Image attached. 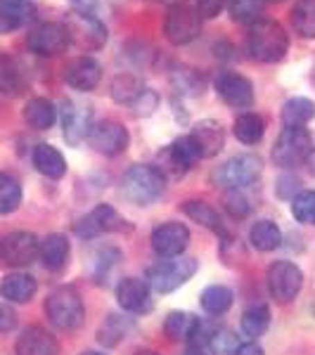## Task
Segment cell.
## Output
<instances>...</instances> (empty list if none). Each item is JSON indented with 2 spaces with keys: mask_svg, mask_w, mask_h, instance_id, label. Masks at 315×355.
I'll list each match as a JSON object with an SVG mask.
<instances>
[{
  "mask_svg": "<svg viewBox=\"0 0 315 355\" xmlns=\"http://www.w3.org/2000/svg\"><path fill=\"white\" fill-rule=\"evenodd\" d=\"M247 50L256 62H280L289 50V38L284 33L282 24H278L275 19H256L254 24H249L247 33Z\"/></svg>",
  "mask_w": 315,
  "mask_h": 355,
  "instance_id": "obj_1",
  "label": "cell"
},
{
  "mask_svg": "<svg viewBox=\"0 0 315 355\" xmlns=\"http://www.w3.org/2000/svg\"><path fill=\"white\" fill-rule=\"evenodd\" d=\"M166 190V175L162 168L150 164H135L121 178V192L130 204L150 206Z\"/></svg>",
  "mask_w": 315,
  "mask_h": 355,
  "instance_id": "obj_2",
  "label": "cell"
},
{
  "mask_svg": "<svg viewBox=\"0 0 315 355\" xmlns=\"http://www.w3.org/2000/svg\"><path fill=\"white\" fill-rule=\"evenodd\" d=\"M45 315L50 324H55L62 331H74L83 324L85 306L83 299L74 287H57L53 294L45 299Z\"/></svg>",
  "mask_w": 315,
  "mask_h": 355,
  "instance_id": "obj_3",
  "label": "cell"
},
{
  "mask_svg": "<svg viewBox=\"0 0 315 355\" xmlns=\"http://www.w3.org/2000/svg\"><path fill=\"white\" fill-rule=\"evenodd\" d=\"M197 272V261L185 259V256H176V259H162L152 263L145 272V282L150 289L159 291V294H171L185 282H190L192 275Z\"/></svg>",
  "mask_w": 315,
  "mask_h": 355,
  "instance_id": "obj_4",
  "label": "cell"
},
{
  "mask_svg": "<svg viewBox=\"0 0 315 355\" xmlns=\"http://www.w3.org/2000/svg\"><path fill=\"white\" fill-rule=\"evenodd\" d=\"M263 164L256 154H237L214 171V185L225 192H239L251 187L261 178Z\"/></svg>",
  "mask_w": 315,
  "mask_h": 355,
  "instance_id": "obj_5",
  "label": "cell"
},
{
  "mask_svg": "<svg viewBox=\"0 0 315 355\" xmlns=\"http://www.w3.org/2000/svg\"><path fill=\"white\" fill-rule=\"evenodd\" d=\"M313 154V137L303 125H284L273 147V159L282 168L301 166Z\"/></svg>",
  "mask_w": 315,
  "mask_h": 355,
  "instance_id": "obj_6",
  "label": "cell"
},
{
  "mask_svg": "<svg viewBox=\"0 0 315 355\" xmlns=\"http://www.w3.org/2000/svg\"><path fill=\"white\" fill-rule=\"evenodd\" d=\"M202 33V15L187 3L171 5L164 19V36L173 45H187Z\"/></svg>",
  "mask_w": 315,
  "mask_h": 355,
  "instance_id": "obj_7",
  "label": "cell"
},
{
  "mask_svg": "<svg viewBox=\"0 0 315 355\" xmlns=\"http://www.w3.org/2000/svg\"><path fill=\"white\" fill-rule=\"evenodd\" d=\"M65 26L69 31V45L74 43L76 48L85 50V53L100 50L107 43V26L95 15L71 12L65 21Z\"/></svg>",
  "mask_w": 315,
  "mask_h": 355,
  "instance_id": "obj_8",
  "label": "cell"
},
{
  "mask_svg": "<svg viewBox=\"0 0 315 355\" xmlns=\"http://www.w3.org/2000/svg\"><path fill=\"white\" fill-rule=\"evenodd\" d=\"M268 291L278 303H289L303 287V272L291 261H275L266 272Z\"/></svg>",
  "mask_w": 315,
  "mask_h": 355,
  "instance_id": "obj_9",
  "label": "cell"
},
{
  "mask_svg": "<svg viewBox=\"0 0 315 355\" xmlns=\"http://www.w3.org/2000/svg\"><path fill=\"white\" fill-rule=\"evenodd\" d=\"M38 254H41V239L33 232L17 230L0 239V261L5 266H12V268L31 266L38 259Z\"/></svg>",
  "mask_w": 315,
  "mask_h": 355,
  "instance_id": "obj_10",
  "label": "cell"
},
{
  "mask_svg": "<svg viewBox=\"0 0 315 355\" xmlns=\"http://www.w3.org/2000/svg\"><path fill=\"white\" fill-rule=\"evenodd\" d=\"M74 230H76L78 237L93 239V237H100V234H107V232L130 230V225L117 214V209H114V206L100 204V206H95L88 216H83V218L76 223V227H74Z\"/></svg>",
  "mask_w": 315,
  "mask_h": 355,
  "instance_id": "obj_11",
  "label": "cell"
},
{
  "mask_svg": "<svg viewBox=\"0 0 315 355\" xmlns=\"http://www.w3.org/2000/svg\"><path fill=\"white\" fill-rule=\"evenodd\" d=\"M26 45L31 53L41 57H55L69 48V31L60 21H43L31 28V33L26 36Z\"/></svg>",
  "mask_w": 315,
  "mask_h": 355,
  "instance_id": "obj_12",
  "label": "cell"
},
{
  "mask_svg": "<svg viewBox=\"0 0 315 355\" xmlns=\"http://www.w3.org/2000/svg\"><path fill=\"white\" fill-rule=\"evenodd\" d=\"M216 93L223 102H228L230 107H237V110H247V107L254 105V85L247 76L235 71H221L216 76Z\"/></svg>",
  "mask_w": 315,
  "mask_h": 355,
  "instance_id": "obj_13",
  "label": "cell"
},
{
  "mask_svg": "<svg viewBox=\"0 0 315 355\" xmlns=\"http://www.w3.org/2000/svg\"><path fill=\"white\" fill-rule=\"evenodd\" d=\"M190 244V230L182 223L169 220L152 232V249L159 259H176Z\"/></svg>",
  "mask_w": 315,
  "mask_h": 355,
  "instance_id": "obj_14",
  "label": "cell"
},
{
  "mask_svg": "<svg viewBox=\"0 0 315 355\" xmlns=\"http://www.w3.org/2000/svg\"><path fill=\"white\" fill-rule=\"evenodd\" d=\"M88 142L95 152L105 154V157H117L128 147V130L119 121H100L90 130Z\"/></svg>",
  "mask_w": 315,
  "mask_h": 355,
  "instance_id": "obj_15",
  "label": "cell"
},
{
  "mask_svg": "<svg viewBox=\"0 0 315 355\" xmlns=\"http://www.w3.org/2000/svg\"><path fill=\"white\" fill-rule=\"evenodd\" d=\"M62 110V128H65V140L69 145H81L88 140L90 130H93V110L85 105H76V102H65Z\"/></svg>",
  "mask_w": 315,
  "mask_h": 355,
  "instance_id": "obj_16",
  "label": "cell"
},
{
  "mask_svg": "<svg viewBox=\"0 0 315 355\" xmlns=\"http://www.w3.org/2000/svg\"><path fill=\"white\" fill-rule=\"evenodd\" d=\"M65 81L71 85L74 90H81V93L95 90L102 81L100 62L93 60V57H88V55L76 57V60H71L65 67Z\"/></svg>",
  "mask_w": 315,
  "mask_h": 355,
  "instance_id": "obj_17",
  "label": "cell"
},
{
  "mask_svg": "<svg viewBox=\"0 0 315 355\" xmlns=\"http://www.w3.org/2000/svg\"><path fill=\"white\" fill-rule=\"evenodd\" d=\"M117 301L126 313H147L152 311V294H150V284L145 279L137 277H126L119 282L117 287Z\"/></svg>",
  "mask_w": 315,
  "mask_h": 355,
  "instance_id": "obj_18",
  "label": "cell"
},
{
  "mask_svg": "<svg viewBox=\"0 0 315 355\" xmlns=\"http://www.w3.org/2000/svg\"><path fill=\"white\" fill-rule=\"evenodd\" d=\"M190 137H192L194 147H197V152L202 159L216 157V154L223 150V145H225V130H223V125L219 121H214V119L199 121L192 128Z\"/></svg>",
  "mask_w": 315,
  "mask_h": 355,
  "instance_id": "obj_19",
  "label": "cell"
},
{
  "mask_svg": "<svg viewBox=\"0 0 315 355\" xmlns=\"http://www.w3.org/2000/svg\"><path fill=\"white\" fill-rule=\"evenodd\" d=\"M17 355H60V343L48 329L26 327L15 343Z\"/></svg>",
  "mask_w": 315,
  "mask_h": 355,
  "instance_id": "obj_20",
  "label": "cell"
},
{
  "mask_svg": "<svg viewBox=\"0 0 315 355\" xmlns=\"http://www.w3.org/2000/svg\"><path fill=\"white\" fill-rule=\"evenodd\" d=\"M36 19V8L31 0H0V33L15 31Z\"/></svg>",
  "mask_w": 315,
  "mask_h": 355,
  "instance_id": "obj_21",
  "label": "cell"
},
{
  "mask_svg": "<svg viewBox=\"0 0 315 355\" xmlns=\"http://www.w3.org/2000/svg\"><path fill=\"white\" fill-rule=\"evenodd\" d=\"M36 289H38L36 279L26 272H10L0 282V294L10 303H28L36 296Z\"/></svg>",
  "mask_w": 315,
  "mask_h": 355,
  "instance_id": "obj_22",
  "label": "cell"
},
{
  "mask_svg": "<svg viewBox=\"0 0 315 355\" xmlns=\"http://www.w3.org/2000/svg\"><path fill=\"white\" fill-rule=\"evenodd\" d=\"M26 90L24 69L12 55L0 53V93L8 97H19Z\"/></svg>",
  "mask_w": 315,
  "mask_h": 355,
  "instance_id": "obj_23",
  "label": "cell"
},
{
  "mask_svg": "<svg viewBox=\"0 0 315 355\" xmlns=\"http://www.w3.org/2000/svg\"><path fill=\"white\" fill-rule=\"evenodd\" d=\"M182 211H185L194 223H199V225H204L206 230L219 234L221 239H225V242L230 239V234H228L225 225H223V220H221V214L211 204L199 202V199H190V202L182 204Z\"/></svg>",
  "mask_w": 315,
  "mask_h": 355,
  "instance_id": "obj_24",
  "label": "cell"
},
{
  "mask_svg": "<svg viewBox=\"0 0 315 355\" xmlns=\"http://www.w3.org/2000/svg\"><path fill=\"white\" fill-rule=\"evenodd\" d=\"M69 251H71L69 239L65 237V234L53 232L41 242V254L38 256H41L43 266L48 268L50 272H60L69 261Z\"/></svg>",
  "mask_w": 315,
  "mask_h": 355,
  "instance_id": "obj_25",
  "label": "cell"
},
{
  "mask_svg": "<svg viewBox=\"0 0 315 355\" xmlns=\"http://www.w3.org/2000/svg\"><path fill=\"white\" fill-rule=\"evenodd\" d=\"M33 166H36L38 173H43L50 180H60L67 173V162L62 157V152L57 147L48 145V142L36 145V150H33Z\"/></svg>",
  "mask_w": 315,
  "mask_h": 355,
  "instance_id": "obj_26",
  "label": "cell"
},
{
  "mask_svg": "<svg viewBox=\"0 0 315 355\" xmlns=\"http://www.w3.org/2000/svg\"><path fill=\"white\" fill-rule=\"evenodd\" d=\"M199 159L202 157H199V152H197V147H194L190 135H182L178 140H173L169 145V150H166V162H169V166L176 171V173H187Z\"/></svg>",
  "mask_w": 315,
  "mask_h": 355,
  "instance_id": "obj_27",
  "label": "cell"
},
{
  "mask_svg": "<svg viewBox=\"0 0 315 355\" xmlns=\"http://www.w3.org/2000/svg\"><path fill=\"white\" fill-rule=\"evenodd\" d=\"M57 119V110L45 97H31L24 107V123L33 130H48L53 128Z\"/></svg>",
  "mask_w": 315,
  "mask_h": 355,
  "instance_id": "obj_28",
  "label": "cell"
},
{
  "mask_svg": "<svg viewBox=\"0 0 315 355\" xmlns=\"http://www.w3.org/2000/svg\"><path fill=\"white\" fill-rule=\"evenodd\" d=\"M197 327H199V318H194L192 313L173 311L166 315L164 320V331L171 341H192Z\"/></svg>",
  "mask_w": 315,
  "mask_h": 355,
  "instance_id": "obj_29",
  "label": "cell"
},
{
  "mask_svg": "<svg viewBox=\"0 0 315 355\" xmlns=\"http://www.w3.org/2000/svg\"><path fill=\"white\" fill-rule=\"evenodd\" d=\"M130 329H133V322H130V320L112 313V315H107L105 322H102L100 329H97V341L107 348H114L130 334Z\"/></svg>",
  "mask_w": 315,
  "mask_h": 355,
  "instance_id": "obj_30",
  "label": "cell"
},
{
  "mask_svg": "<svg viewBox=\"0 0 315 355\" xmlns=\"http://www.w3.org/2000/svg\"><path fill=\"white\" fill-rule=\"evenodd\" d=\"M232 130L239 142H244V145H256V142H261L263 133H266V121H263L259 114L247 112V114H239V116L235 119Z\"/></svg>",
  "mask_w": 315,
  "mask_h": 355,
  "instance_id": "obj_31",
  "label": "cell"
},
{
  "mask_svg": "<svg viewBox=\"0 0 315 355\" xmlns=\"http://www.w3.org/2000/svg\"><path fill=\"white\" fill-rule=\"evenodd\" d=\"M249 242L259 251H275L282 244V232H280V227L273 220H259L251 225Z\"/></svg>",
  "mask_w": 315,
  "mask_h": 355,
  "instance_id": "obj_32",
  "label": "cell"
},
{
  "mask_svg": "<svg viewBox=\"0 0 315 355\" xmlns=\"http://www.w3.org/2000/svg\"><path fill=\"white\" fill-rule=\"evenodd\" d=\"M142 93H145V83L137 76H133V73H119L112 81V97L119 105L130 107Z\"/></svg>",
  "mask_w": 315,
  "mask_h": 355,
  "instance_id": "obj_33",
  "label": "cell"
},
{
  "mask_svg": "<svg viewBox=\"0 0 315 355\" xmlns=\"http://www.w3.org/2000/svg\"><path fill=\"white\" fill-rule=\"evenodd\" d=\"M232 291L225 287V284H211V287H206L202 291V296H199V303H202V308L209 315H223L230 311L232 306Z\"/></svg>",
  "mask_w": 315,
  "mask_h": 355,
  "instance_id": "obj_34",
  "label": "cell"
},
{
  "mask_svg": "<svg viewBox=\"0 0 315 355\" xmlns=\"http://www.w3.org/2000/svg\"><path fill=\"white\" fill-rule=\"evenodd\" d=\"M315 119V102L308 97H291L282 107V123L284 125H306Z\"/></svg>",
  "mask_w": 315,
  "mask_h": 355,
  "instance_id": "obj_35",
  "label": "cell"
},
{
  "mask_svg": "<svg viewBox=\"0 0 315 355\" xmlns=\"http://www.w3.org/2000/svg\"><path fill=\"white\" fill-rule=\"evenodd\" d=\"M268 327H271V308H268L266 303H254V306H249L247 311H244L242 331L247 336H251V339L263 336Z\"/></svg>",
  "mask_w": 315,
  "mask_h": 355,
  "instance_id": "obj_36",
  "label": "cell"
},
{
  "mask_svg": "<svg viewBox=\"0 0 315 355\" xmlns=\"http://www.w3.org/2000/svg\"><path fill=\"white\" fill-rule=\"evenodd\" d=\"M291 24L301 38H315V0H299L294 5Z\"/></svg>",
  "mask_w": 315,
  "mask_h": 355,
  "instance_id": "obj_37",
  "label": "cell"
},
{
  "mask_svg": "<svg viewBox=\"0 0 315 355\" xmlns=\"http://www.w3.org/2000/svg\"><path fill=\"white\" fill-rule=\"evenodd\" d=\"M171 85L182 95L204 93V78L199 76V71H194L190 67H173V71H171Z\"/></svg>",
  "mask_w": 315,
  "mask_h": 355,
  "instance_id": "obj_38",
  "label": "cell"
},
{
  "mask_svg": "<svg viewBox=\"0 0 315 355\" xmlns=\"http://www.w3.org/2000/svg\"><path fill=\"white\" fill-rule=\"evenodd\" d=\"M22 204V185L15 175L0 173V216H8L19 209Z\"/></svg>",
  "mask_w": 315,
  "mask_h": 355,
  "instance_id": "obj_39",
  "label": "cell"
},
{
  "mask_svg": "<svg viewBox=\"0 0 315 355\" xmlns=\"http://www.w3.org/2000/svg\"><path fill=\"white\" fill-rule=\"evenodd\" d=\"M228 10L239 24H254L256 19H261L263 0H228Z\"/></svg>",
  "mask_w": 315,
  "mask_h": 355,
  "instance_id": "obj_40",
  "label": "cell"
},
{
  "mask_svg": "<svg viewBox=\"0 0 315 355\" xmlns=\"http://www.w3.org/2000/svg\"><path fill=\"white\" fill-rule=\"evenodd\" d=\"M291 216L303 225H315V190H303L291 199Z\"/></svg>",
  "mask_w": 315,
  "mask_h": 355,
  "instance_id": "obj_41",
  "label": "cell"
},
{
  "mask_svg": "<svg viewBox=\"0 0 315 355\" xmlns=\"http://www.w3.org/2000/svg\"><path fill=\"white\" fill-rule=\"evenodd\" d=\"M119 261H121V251L114 249V246H107V249H100L97 251V256L93 259V277L97 282H102V279L110 275V270L114 266H119Z\"/></svg>",
  "mask_w": 315,
  "mask_h": 355,
  "instance_id": "obj_42",
  "label": "cell"
},
{
  "mask_svg": "<svg viewBox=\"0 0 315 355\" xmlns=\"http://www.w3.org/2000/svg\"><path fill=\"white\" fill-rule=\"evenodd\" d=\"M209 351L214 355H235V351L239 348V339L235 336V331L230 329H216L209 339Z\"/></svg>",
  "mask_w": 315,
  "mask_h": 355,
  "instance_id": "obj_43",
  "label": "cell"
},
{
  "mask_svg": "<svg viewBox=\"0 0 315 355\" xmlns=\"http://www.w3.org/2000/svg\"><path fill=\"white\" fill-rule=\"evenodd\" d=\"M225 211L232 218H247L251 214V204L242 192H228L225 194Z\"/></svg>",
  "mask_w": 315,
  "mask_h": 355,
  "instance_id": "obj_44",
  "label": "cell"
},
{
  "mask_svg": "<svg viewBox=\"0 0 315 355\" xmlns=\"http://www.w3.org/2000/svg\"><path fill=\"white\" fill-rule=\"evenodd\" d=\"M157 105H159V95L154 93V90L145 88V93L130 105V112H133L135 116H150V114L157 110Z\"/></svg>",
  "mask_w": 315,
  "mask_h": 355,
  "instance_id": "obj_45",
  "label": "cell"
},
{
  "mask_svg": "<svg viewBox=\"0 0 315 355\" xmlns=\"http://www.w3.org/2000/svg\"><path fill=\"white\" fill-rule=\"evenodd\" d=\"M225 0H197V12L202 15V19H214L221 15Z\"/></svg>",
  "mask_w": 315,
  "mask_h": 355,
  "instance_id": "obj_46",
  "label": "cell"
},
{
  "mask_svg": "<svg viewBox=\"0 0 315 355\" xmlns=\"http://www.w3.org/2000/svg\"><path fill=\"white\" fill-rule=\"evenodd\" d=\"M17 327V315L12 308L8 306H0V336L8 334V331H12Z\"/></svg>",
  "mask_w": 315,
  "mask_h": 355,
  "instance_id": "obj_47",
  "label": "cell"
},
{
  "mask_svg": "<svg viewBox=\"0 0 315 355\" xmlns=\"http://www.w3.org/2000/svg\"><path fill=\"white\" fill-rule=\"evenodd\" d=\"M74 12H85V15H95L97 10V0H71Z\"/></svg>",
  "mask_w": 315,
  "mask_h": 355,
  "instance_id": "obj_48",
  "label": "cell"
},
{
  "mask_svg": "<svg viewBox=\"0 0 315 355\" xmlns=\"http://www.w3.org/2000/svg\"><path fill=\"white\" fill-rule=\"evenodd\" d=\"M235 355H266V351H263L259 343L249 341V343H239V348L235 351Z\"/></svg>",
  "mask_w": 315,
  "mask_h": 355,
  "instance_id": "obj_49",
  "label": "cell"
},
{
  "mask_svg": "<svg viewBox=\"0 0 315 355\" xmlns=\"http://www.w3.org/2000/svg\"><path fill=\"white\" fill-rule=\"evenodd\" d=\"M185 355H206V353H204V348H197V346H194L192 351H187Z\"/></svg>",
  "mask_w": 315,
  "mask_h": 355,
  "instance_id": "obj_50",
  "label": "cell"
},
{
  "mask_svg": "<svg viewBox=\"0 0 315 355\" xmlns=\"http://www.w3.org/2000/svg\"><path fill=\"white\" fill-rule=\"evenodd\" d=\"M162 3H166L171 8V5H178V3H185V0H162Z\"/></svg>",
  "mask_w": 315,
  "mask_h": 355,
  "instance_id": "obj_51",
  "label": "cell"
},
{
  "mask_svg": "<svg viewBox=\"0 0 315 355\" xmlns=\"http://www.w3.org/2000/svg\"><path fill=\"white\" fill-rule=\"evenodd\" d=\"M133 355H159V353H154V351H145V348H142V351H137V353H133Z\"/></svg>",
  "mask_w": 315,
  "mask_h": 355,
  "instance_id": "obj_52",
  "label": "cell"
},
{
  "mask_svg": "<svg viewBox=\"0 0 315 355\" xmlns=\"http://www.w3.org/2000/svg\"><path fill=\"white\" fill-rule=\"evenodd\" d=\"M81 355H105V353H97V351H83Z\"/></svg>",
  "mask_w": 315,
  "mask_h": 355,
  "instance_id": "obj_53",
  "label": "cell"
},
{
  "mask_svg": "<svg viewBox=\"0 0 315 355\" xmlns=\"http://www.w3.org/2000/svg\"><path fill=\"white\" fill-rule=\"evenodd\" d=\"M268 3H284V0H268Z\"/></svg>",
  "mask_w": 315,
  "mask_h": 355,
  "instance_id": "obj_54",
  "label": "cell"
}]
</instances>
